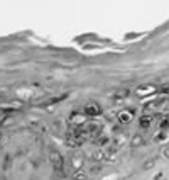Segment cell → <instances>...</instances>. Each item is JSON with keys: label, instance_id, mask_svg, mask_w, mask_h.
I'll return each instance as SVG.
<instances>
[{"label": "cell", "instance_id": "4", "mask_svg": "<svg viewBox=\"0 0 169 180\" xmlns=\"http://www.w3.org/2000/svg\"><path fill=\"white\" fill-rule=\"evenodd\" d=\"M100 114V109L95 107V106H86L85 107V116H98Z\"/></svg>", "mask_w": 169, "mask_h": 180}, {"label": "cell", "instance_id": "11", "mask_svg": "<svg viewBox=\"0 0 169 180\" xmlns=\"http://www.w3.org/2000/svg\"><path fill=\"white\" fill-rule=\"evenodd\" d=\"M93 156H95V160H101V158H103V153H101V151H97V153H93Z\"/></svg>", "mask_w": 169, "mask_h": 180}, {"label": "cell", "instance_id": "2", "mask_svg": "<svg viewBox=\"0 0 169 180\" xmlns=\"http://www.w3.org/2000/svg\"><path fill=\"white\" fill-rule=\"evenodd\" d=\"M49 158H51V161H53V165H54V167H59V165L63 163V160H61V155H59L58 151H54V149L49 153Z\"/></svg>", "mask_w": 169, "mask_h": 180}, {"label": "cell", "instance_id": "14", "mask_svg": "<svg viewBox=\"0 0 169 180\" xmlns=\"http://www.w3.org/2000/svg\"><path fill=\"white\" fill-rule=\"evenodd\" d=\"M0 141H2V134H0Z\"/></svg>", "mask_w": 169, "mask_h": 180}, {"label": "cell", "instance_id": "10", "mask_svg": "<svg viewBox=\"0 0 169 180\" xmlns=\"http://www.w3.org/2000/svg\"><path fill=\"white\" fill-rule=\"evenodd\" d=\"M151 167H154V160H149L144 163V168H151Z\"/></svg>", "mask_w": 169, "mask_h": 180}, {"label": "cell", "instance_id": "9", "mask_svg": "<svg viewBox=\"0 0 169 180\" xmlns=\"http://www.w3.org/2000/svg\"><path fill=\"white\" fill-rule=\"evenodd\" d=\"M168 128H169V119H162V121H161V129L164 131V129H168Z\"/></svg>", "mask_w": 169, "mask_h": 180}, {"label": "cell", "instance_id": "8", "mask_svg": "<svg viewBox=\"0 0 169 180\" xmlns=\"http://www.w3.org/2000/svg\"><path fill=\"white\" fill-rule=\"evenodd\" d=\"M127 95H129V90H122V92H117L115 94L117 99H122V97H127Z\"/></svg>", "mask_w": 169, "mask_h": 180}, {"label": "cell", "instance_id": "5", "mask_svg": "<svg viewBox=\"0 0 169 180\" xmlns=\"http://www.w3.org/2000/svg\"><path fill=\"white\" fill-rule=\"evenodd\" d=\"M130 144L135 146V148H137V146H142V144H144V138H142L140 134H134L132 139H130Z\"/></svg>", "mask_w": 169, "mask_h": 180}, {"label": "cell", "instance_id": "13", "mask_svg": "<svg viewBox=\"0 0 169 180\" xmlns=\"http://www.w3.org/2000/svg\"><path fill=\"white\" fill-rule=\"evenodd\" d=\"M162 155H164L166 158H169V146H168V148H164V149H162Z\"/></svg>", "mask_w": 169, "mask_h": 180}, {"label": "cell", "instance_id": "6", "mask_svg": "<svg viewBox=\"0 0 169 180\" xmlns=\"http://www.w3.org/2000/svg\"><path fill=\"white\" fill-rule=\"evenodd\" d=\"M154 90H156L154 87L145 85V87H140V88H139V95H145V94H151V92H154Z\"/></svg>", "mask_w": 169, "mask_h": 180}, {"label": "cell", "instance_id": "3", "mask_svg": "<svg viewBox=\"0 0 169 180\" xmlns=\"http://www.w3.org/2000/svg\"><path fill=\"white\" fill-rule=\"evenodd\" d=\"M151 124H152V117H151V116H142V117L139 119V126H140L142 129H147Z\"/></svg>", "mask_w": 169, "mask_h": 180}, {"label": "cell", "instance_id": "12", "mask_svg": "<svg viewBox=\"0 0 169 180\" xmlns=\"http://www.w3.org/2000/svg\"><path fill=\"white\" fill-rule=\"evenodd\" d=\"M74 179H76V180H85V175H83V173H76V175H74Z\"/></svg>", "mask_w": 169, "mask_h": 180}, {"label": "cell", "instance_id": "1", "mask_svg": "<svg viewBox=\"0 0 169 180\" xmlns=\"http://www.w3.org/2000/svg\"><path fill=\"white\" fill-rule=\"evenodd\" d=\"M118 121H120L122 124H129V122L132 121V110H122V112L118 114Z\"/></svg>", "mask_w": 169, "mask_h": 180}, {"label": "cell", "instance_id": "7", "mask_svg": "<svg viewBox=\"0 0 169 180\" xmlns=\"http://www.w3.org/2000/svg\"><path fill=\"white\" fill-rule=\"evenodd\" d=\"M66 144L74 148V146H78V144H80V141H78L76 138H73V136H71V138H68V139H66Z\"/></svg>", "mask_w": 169, "mask_h": 180}]
</instances>
